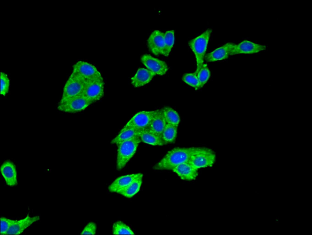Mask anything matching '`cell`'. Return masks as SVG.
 <instances>
[{
    "label": "cell",
    "instance_id": "1",
    "mask_svg": "<svg viewBox=\"0 0 312 235\" xmlns=\"http://www.w3.org/2000/svg\"><path fill=\"white\" fill-rule=\"evenodd\" d=\"M201 147L176 148L168 151L154 167L156 170H172L177 166L188 162Z\"/></svg>",
    "mask_w": 312,
    "mask_h": 235
},
{
    "label": "cell",
    "instance_id": "14",
    "mask_svg": "<svg viewBox=\"0 0 312 235\" xmlns=\"http://www.w3.org/2000/svg\"><path fill=\"white\" fill-rule=\"evenodd\" d=\"M235 44L228 42L207 54L205 59L208 62H213L227 58Z\"/></svg>",
    "mask_w": 312,
    "mask_h": 235
},
{
    "label": "cell",
    "instance_id": "13",
    "mask_svg": "<svg viewBox=\"0 0 312 235\" xmlns=\"http://www.w3.org/2000/svg\"><path fill=\"white\" fill-rule=\"evenodd\" d=\"M1 174L6 184L10 187L16 186L18 183L17 171L14 163L9 161L4 162L0 167Z\"/></svg>",
    "mask_w": 312,
    "mask_h": 235
},
{
    "label": "cell",
    "instance_id": "26",
    "mask_svg": "<svg viewBox=\"0 0 312 235\" xmlns=\"http://www.w3.org/2000/svg\"><path fill=\"white\" fill-rule=\"evenodd\" d=\"M113 234H133L131 229L123 222L118 221L115 222L112 226Z\"/></svg>",
    "mask_w": 312,
    "mask_h": 235
},
{
    "label": "cell",
    "instance_id": "17",
    "mask_svg": "<svg viewBox=\"0 0 312 235\" xmlns=\"http://www.w3.org/2000/svg\"><path fill=\"white\" fill-rule=\"evenodd\" d=\"M155 75L148 69H139L136 74L131 78V83L135 87H139L148 83Z\"/></svg>",
    "mask_w": 312,
    "mask_h": 235
},
{
    "label": "cell",
    "instance_id": "3",
    "mask_svg": "<svg viewBox=\"0 0 312 235\" xmlns=\"http://www.w3.org/2000/svg\"><path fill=\"white\" fill-rule=\"evenodd\" d=\"M141 141L138 135L121 142L117 145L116 168H123L135 153Z\"/></svg>",
    "mask_w": 312,
    "mask_h": 235
},
{
    "label": "cell",
    "instance_id": "4",
    "mask_svg": "<svg viewBox=\"0 0 312 235\" xmlns=\"http://www.w3.org/2000/svg\"><path fill=\"white\" fill-rule=\"evenodd\" d=\"M72 73L85 83L103 79L101 73L95 66L83 61H78L73 65Z\"/></svg>",
    "mask_w": 312,
    "mask_h": 235
},
{
    "label": "cell",
    "instance_id": "22",
    "mask_svg": "<svg viewBox=\"0 0 312 235\" xmlns=\"http://www.w3.org/2000/svg\"><path fill=\"white\" fill-rule=\"evenodd\" d=\"M178 126L167 123L161 135V138L165 144L173 142L177 134Z\"/></svg>",
    "mask_w": 312,
    "mask_h": 235
},
{
    "label": "cell",
    "instance_id": "15",
    "mask_svg": "<svg viewBox=\"0 0 312 235\" xmlns=\"http://www.w3.org/2000/svg\"><path fill=\"white\" fill-rule=\"evenodd\" d=\"M172 170L182 179L184 180L190 181L194 180L198 175V169L188 162L180 164Z\"/></svg>",
    "mask_w": 312,
    "mask_h": 235
},
{
    "label": "cell",
    "instance_id": "10",
    "mask_svg": "<svg viewBox=\"0 0 312 235\" xmlns=\"http://www.w3.org/2000/svg\"><path fill=\"white\" fill-rule=\"evenodd\" d=\"M141 61L147 69L155 75H164L168 69V66L165 62L149 54L143 55L141 58Z\"/></svg>",
    "mask_w": 312,
    "mask_h": 235
},
{
    "label": "cell",
    "instance_id": "11",
    "mask_svg": "<svg viewBox=\"0 0 312 235\" xmlns=\"http://www.w3.org/2000/svg\"><path fill=\"white\" fill-rule=\"evenodd\" d=\"M266 49V46L265 45L245 40L235 45L230 52V55L238 54H254Z\"/></svg>",
    "mask_w": 312,
    "mask_h": 235
},
{
    "label": "cell",
    "instance_id": "28",
    "mask_svg": "<svg viewBox=\"0 0 312 235\" xmlns=\"http://www.w3.org/2000/svg\"><path fill=\"white\" fill-rule=\"evenodd\" d=\"M182 79L185 83L196 90L200 88L197 74L195 72L193 73H185L183 76Z\"/></svg>",
    "mask_w": 312,
    "mask_h": 235
},
{
    "label": "cell",
    "instance_id": "8",
    "mask_svg": "<svg viewBox=\"0 0 312 235\" xmlns=\"http://www.w3.org/2000/svg\"><path fill=\"white\" fill-rule=\"evenodd\" d=\"M85 84L82 80L71 73L64 85L59 102L81 94Z\"/></svg>",
    "mask_w": 312,
    "mask_h": 235
},
{
    "label": "cell",
    "instance_id": "21",
    "mask_svg": "<svg viewBox=\"0 0 312 235\" xmlns=\"http://www.w3.org/2000/svg\"><path fill=\"white\" fill-rule=\"evenodd\" d=\"M143 176L141 173L128 186L117 193L127 198L132 197L139 191L142 182Z\"/></svg>",
    "mask_w": 312,
    "mask_h": 235
},
{
    "label": "cell",
    "instance_id": "24",
    "mask_svg": "<svg viewBox=\"0 0 312 235\" xmlns=\"http://www.w3.org/2000/svg\"><path fill=\"white\" fill-rule=\"evenodd\" d=\"M162 110L167 123L178 126L180 119L177 112L169 107H165Z\"/></svg>",
    "mask_w": 312,
    "mask_h": 235
},
{
    "label": "cell",
    "instance_id": "29",
    "mask_svg": "<svg viewBox=\"0 0 312 235\" xmlns=\"http://www.w3.org/2000/svg\"><path fill=\"white\" fill-rule=\"evenodd\" d=\"M1 88L0 94L5 96L8 93L10 86V80L8 75L5 73L1 72Z\"/></svg>",
    "mask_w": 312,
    "mask_h": 235
},
{
    "label": "cell",
    "instance_id": "5",
    "mask_svg": "<svg viewBox=\"0 0 312 235\" xmlns=\"http://www.w3.org/2000/svg\"><path fill=\"white\" fill-rule=\"evenodd\" d=\"M91 104L81 94L59 102L57 109L63 112L74 113L84 110Z\"/></svg>",
    "mask_w": 312,
    "mask_h": 235
},
{
    "label": "cell",
    "instance_id": "23",
    "mask_svg": "<svg viewBox=\"0 0 312 235\" xmlns=\"http://www.w3.org/2000/svg\"><path fill=\"white\" fill-rule=\"evenodd\" d=\"M141 130L130 129L123 131L120 132L118 135L112 140L111 143L118 145L121 142L129 140L136 136H139V133Z\"/></svg>",
    "mask_w": 312,
    "mask_h": 235
},
{
    "label": "cell",
    "instance_id": "30",
    "mask_svg": "<svg viewBox=\"0 0 312 235\" xmlns=\"http://www.w3.org/2000/svg\"><path fill=\"white\" fill-rule=\"evenodd\" d=\"M17 220L11 219L4 217L0 218L1 234H7L11 227L16 221Z\"/></svg>",
    "mask_w": 312,
    "mask_h": 235
},
{
    "label": "cell",
    "instance_id": "27",
    "mask_svg": "<svg viewBox=\"0 0 312 235\" xmlns=\"http://www.w3.org/2000/svg\"><path fill=\"white\" fill-rule=\"evenodd\" d=\"M197 74L200 88L207 82L210 76V71L207 65L204 63Z\"/></svg>",
    "mask_w": 312,
    "mask_h": 235
},
{
    "label": "cell",
    "instance_id": "9",
    "mask_svg": "<svg viewBox=\"0 0 312 235\" xmlns=\"http://www.w3.org/2000/svg\"><path fill=\"white\" fill-rule=\"evenodd\" d=\"M104 93V82L102 79L85 83L82 94L92 104L100 100Z\"/></svg>",
    "mask_w": 312,
    "mask_h": 235
},
{
    "label": "cell",
    "instance_id": "18",
    "mask_svg": "<svg viewBox=\"0 0 312 235\" xmlns=\"http://www.w3.org/2000/svg\"><path fill=\"white\" fill-rule=\"evenodd\" d=\"M167 124L162 109L157 110L148 128L161 137L163 131Z\"/></svg>",
    "mask_w": 312,
    "mask_h": 235
},
{
    "label": "cell",
    "instance_id": "31",
    "mask_svg": "<svg viewBox=\"0 0 312 235\" xmlns=\"http://www.w3.org/2000/svg\"><path fill=\"white\" fill-rule=\"evenodd\" d=\"M97 227L96 224L93 222L89 223L84 227L81 234H95L96 233Z\"/></svg>",
    "mask_w": 312,
    "mask_h": 235
},
{
    "label": "cell",
    "instance_id": "2",
    "mask_svg": "<svg viewBox=\"0 0 312 235\" xmlns=\"http://www.w3.org/2000/svg\"><path fill=\"white\" fill-rule=\"evenodd\" d=\"M212 31L211 29H208L189 42V45L196 58L197 69L195 72L197 73L204 64L207 45Z\"/></svg>",
    "mask_w": 312,
    "mask_h": 235
},
{
    "label": "cell",
    "instance_id": "7",
    "mask_svg": "<svg viewBox=\"0 0 312 235\" xmlns=\"http://www.w3.org/2000/svg\"><path fill=\"white\" fill-rule=\"evenodd\" d=\"M157 110L143 111L136 114L120 132L130 129L143 130L147 128Z\"/></svg>",
    "mask_w": 312,
    "mask_h": 235
},
{
    "label": "cell",
    "instance_id": "19",
    "mask_svg": "<svg viewBox=\"0 0 312 235\" xmlns=\"http://www.w3.org/2000/svg\"><path fill=\"white\" fill-rule=\"evenodd\" d=\"M141 174H133L118 177L109 186L108 188L109 191L111 192L117 193L128 186Z\"/></svg>",
    "mask_w": 312,
    "mask_h": 235
},
{
    "label": "cell",
    "instance_id": "25",
    "mask_svg": "<svg viewBox=\"0 0 312 235\" xmlns=\"http://www.w3.org/2000/svg\"><path fill=\"white\" fill-rule=\"evenodd\" d=\"M175 42L174 31L170 30L164 33V47L162 55L167 56L169 55Z\"/></svg>",
    "mask_w": 312,
    "mask_h": 235
},
{
    "label": "cell",
    "instance_id": "16",
    "mask_svg": "<svg viewBox=\"0 0 312 235\" xmlns=\"http://www.w3.org/2000/svg\"><path fill=\"white\" fill-rule=\"evenodd\" d=\"M40 219L39 216L31 217L27 215L22 219L17 220L10 228L7 234H20L28 227Z\"/></svg>",
    "mask_w": 312,
    "mask_h": 235
},
{
    "label": "cell",
    "instance_id": "20",
    "mask_svg": "<svg viewBox=\"0 0 312 235\" xmlns=\"http://www.w3.org/2000/svg\"><path fill=\"white\" fill-rule=\"evenodd\" d=\"M139 136L141 141L153 145H163L165 144L161 137L150 131L148 128L142 130Z\"/></svg>",
    "mask_w": 312,
    "mask_h": 235
},
{
    "label": "cell",
    "instance_id": "12",
    "mask_svg": "<svg viewBox=\"0 0 312 235\" xmlns=\"http://www.w3.org/2000/svg\"><path fill=\"white\" fill-rule=\"evenodd\" d=\"M164 33L156 30L151 33L147 41L148 47L154 55H162L164 47Z\"/></svg>",
    "mask_w": 312,
    "mask_h": 235
},
{
    "label": "cell",
    "instance_id": "6",
    "mask_svg": "<svg viewBox=\"0 0 312 235\" xmlns=\"http://www.w3.org/2000/svg\"><path fill=\"white\" fill-rule=\"evenodd\" d=\"M216 159V155L213 151L209 148L201 147L199 151L191 157L188 162L198 169L212 166Z\"/></svg>",
    "mask_w": 312,
    "mask_h": 235
}]
</instances>
